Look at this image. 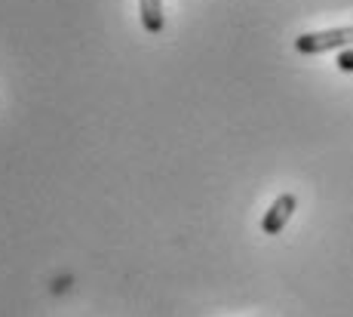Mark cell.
Here are the masks:
<instances>
[{
  "instance_id": "1",
  "label": "cell",
  "mask_w": 353,
  "mask_h": 317,
  "mask_svg": "<svg viewBox=\"0 0 353 317\" xmlns=\"http://www.w3.org/2000/svg\"><path fill=\"white\" fill-rule=\"evenodd\" d=\"M353 46V25L347 28H329V31H307V35L295 37V50L304 56H316V52L329 50H347Z\"/></svg>"
},
{
  "instance_id": "2",
  "label": "cell",
  "mask_w": 353,
  "mask_h": 317,
  "mask_svg": "<svg viewBox=\"0 0 353 317\" xmlns=\"http://www.w3.org/2000/svg\"><path fill=\"white\" fill-rule=\"evenodd\" d=\"M295 206H298L295 194H280V198L270 204L268 215H264L261 231H264V234H280L283 228H286V222L292 219V213H295Z\"/></svg>"
},
{
  "instance_id": "3",
  "label": "cell",
  "mask_w": 353,
  "mask_h": 317,
  "mask_svg": "<svg viewBox=\"0 0 353 317\" xmlns=\"http://www.w3.org/2000/svg\"><path fill=\"white\" fill-rule=\"evenodd\" d=\"M141 10V25L151 35H160L163 31V0H139Z\"/></svg>"
},
{
  "instance_id": "4",
  "label": "cell",
  "mask_w": 353,
  "mask_h": 317,
  "mask_svg": "<svg viewBox=\"0 0 353 317\" xmlns=\"http://www.w3.org/2000/svg\"><path fill=\"white\" fill-rule=\"evenodd\" d=\"M338 71H353V50H341L338 52Z\"/></svg>"
}]
</instances>
